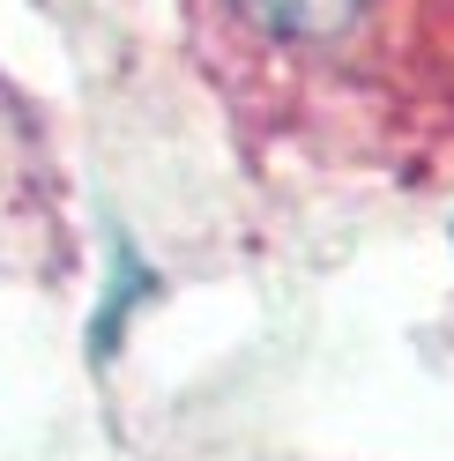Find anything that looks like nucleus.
Segmentation results:
<instances>
[{"label": "nucleus", "instance_id": "obj_1", "mask_svg": "<svg viewBox=\"0 0 454 461\" xmlns=\"http://www.w3.org/2000/svg\"><path fill=\"white\" fill-rule=\"evenodd\" d=\"M239 8L276 38H335V31L358 23L365 0H239Z\"/></svg>", "mask_w": 454, "mask_h": 461}]
</instances>
